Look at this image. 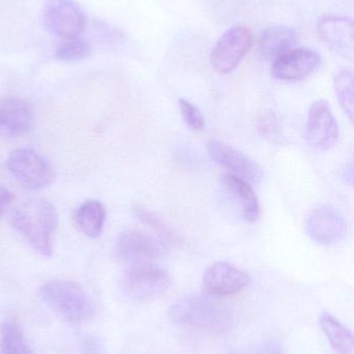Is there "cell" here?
Returning a JSON list of instances; mask_svg holds the SVG:
<instances>
[{
    "label": "cell",
    "mask_w": 354,
    "mask_h": 354,
    "mask_svg": "<svg viewBox=\"0 0 354 354\" xmlns=\"http://www.w3.org/2000/svg\"><path fill=\"white\" fill-rule=\"evenodd\" d=\"M91 53V45L87 41L77 39H67L58 46L55 51L56 59L64 62H81Z\"/></svg>",
    "instance_id": "obj_22"
},
{
    "label": "cell",
    "mask_w": 354,
    "mask_h": 354,
    "mask_svg": "<svg viewBox=\"0 0 354 354\" xmlns=\"http://www.w3.org/2000/svg\"><path fill=\"white\" fill-rule=\"evenodd\" d=\"M259 129L262 135L269 138L270 140L278 138V127L276 120L272 113L263 114L260 118Z\"/></svg>",
    "instance_id": "obj_26"
},
{
    "label": "cell",
    "mask_w": 354,
    "mask_h": 354,
    "mask_svg": "<svg viewBox=\"0 0 354 354\" xmlns=\"http://www.w3.org/2000/svg\"><path fill=\"white\" fill-rule=\"evenodd\" d=\"M317 32L320 39L336 53L347 59L354 55V26L347 17L326 15L317 21Z\"/></svg>",
    "instance_id": "obj_14"
},
{
    "label": "cell",
    "mask_w": 354,
    "mask_h": 354,
    "mask_svg": "<svg viewBox=\"0 0 354 354\" xmlns=\"http://www.w3.org/2000/svg\"><path fill=\"white\" fill-rule=\"evenodd\" d=\"M46 30L60 39H77L85 31L87 20L73 0H47L43 10Z\"/></svg>",
    "instance_id": "obj_7"
},
{
    "label": "cell",
    "mask_w": 354,
    "mask_h": 354,
    "mask_svg": "<svg viewBox=\"0 0 354 354\" xmlns=\"http://www.w3.org/2000/svg\"><path fill=\"white\" fill-rule=\"evenodd\" d=\"M172 285L170 274L152 263L130 266L120 279L123 297L133 303H149L166 295Z\"/></svg>",
    "instance_id": "obj_4"
},
{
    "label": "cell",
    "mask_w": 354,
    "mask_h": 354,
    "mask_svg": "<svg viewBox=\"0 0 354 354\" xmlns=\"http://www.w3.org/2000/svg\"><path fill=\"white\" fill-rule=\"evenodd\" d=\"M10 224L39 255L51 257L58 225L52 203L42 198L27 200L12 210Z\"/></svg>",
    "instance_id": "obj_1"
},
{
    "label": "cell",
    "mask_w": 354,
    "mask_h": 354,
    "mask_svg": "<svg viewBox=\"0 0 354 354\" xmlns=\"http://www.w3.org/2000/svg\"><path fill=\"white\" fill-rule=\"evenodd\" d=\"M73 220L82 234L89 239H96L101 235L105 224V206L98 200H87L75 210Z\"/></svg>",
    "instance_id": "obj_18"
},
{
    "label": "cell",
    "mask_w": 354,
    "mask_h": 354,
    "mask_svg": "<svg viewBox=\"0 0 354 354\" xmlns=\"http://www.w3.org/2000/svg\"><path fill=\"white\" fill-rule=\"evenodd\" d=\"M306 138L311 147L328 149L339 138V127L328 102H314L310 107L306 124Z\"/></svg>",
    "instance_id": "obj_13"
},
{
    "label": "cell",
    "mask_w": 354,
    "mask_h": 354,
    "mask_svg": "<svg viewBox=\"0 0 354 354\" xmlns=\"http://www.w3.org/2000/svg\"><path fill=\"white\" fill-rule=\"evenodd\" d=\"M135 214H136L137 218H139L145 226L149 227L154 232L157 233L158 236L161 239L160 241H161L162 243H163V241H172L176 239V236L172 234L170 228L166 226L164 223L162 222L155 214H153V212H149V210L145 209V208L136 207L135 208Z\"/></svg>",
    "instance_id": "obj_23"
},
{
    "label": "cell",
    "mask_w": 354,
    "mask_h": 354,
    "mask_svg": "<svg viewBox=\"0 0 354 354\" xmlns=\"http://www.w3.org/2000/svg\"><path fill=\"white\" fill-rule=\"evenodd\" d=\"M306 230L310 239L318 245H330L344 239L347 224L336 208L322 204L310 212Z\"/></svg>",
    "instance_id": "obj_10"
},
{
    "label": "cell",
    "mask_w": 354,
    "mask_h": 354,
    "mask_svg": "<svg viewBox=\"0 0 354 354\" xmlns=\"http://www.w3.org/2000/svg\"><path fill=\"white\" fill-rule=\"evenodd\" d=\"M39 295L54 313L70 324H81L93 315V304L78 283L69 280L49 281L41 287Z\"/></svg>",
    "instance_id": "obj_3"
},
{
    "label": "cell",
    "mask_w": 354,
    "mask_h": 354,
    "mask_svg": "<svg viewBox=\"0 0 354 354\" xmlns=\"http://www.w3.org/2000/svg\"><path fill=\"white\" fill-rule=\"evenodd\" d=\"M33 124V108L23 97L0 100V136L19 137L27 134Z\"/></svg>",
    "instance_id": "obj_15"
},
{
    "label": "cell",
    "mask_w": 354,
    "mask_h": 354,
    "mask_svg": "<svg viewBox=\"0 0 354 354\" xmlns=\"http://www.w3.org/2000/svg\"><path fill=\"white\" fill-rule=\"evenodd\" d=\"M14 198V194H12L10 189L0 185V216L3 214L6 208L12 203Z\"/></svg>",
    "instance_id": "obj_27"
},
{
    "label": "cell",
    "mask_w": 354,
    "mask_h": 354,
    "mask_svg": "<svg viewBox=\"0 0 354 354\" xmlns=\"http://www.w3.org/2000/svg\"><path fill=\"white\" fill-rule=\"evenodd\" d=\"M220 185L245 222L254 224L259 220L261 214L259 199L249 181L234 174H227L220 178Z\"/></svg>",
    "instance_id": "obj_16"
},
{
    "label": "cell",
    "mask_w": 354,
    "mask_h": 354,
    "mask_svg": "<svg viewBox=\"0 0 354 354\" xmlns=\"http://www.w3.org/2000/svg\"><path fill=\"white\" fill-rule=\"evenodd\" d=\"M0 351L2 354H33L25 340L20 326L14 322H6L0 330Z\"/></svg>",
    "instance_id": "obj_20"
},
{
    "label": "cell",
    "mask_w": 354,
    "mask_h": 354,
    "mask_svg": "<svg viewBox=\"0 0 354 354\" xmlns=\"http://www.w3.org/2000/svg\"><path fill=\"white\" fill-rule=\"evenodd\" d=\"M207 149L212 160L220 167L229 170L231 174L253 183H258L263 178V172L257 162L228 143L220 139H211Z\"/></svg>",
    "instance_id": "obj_12"
},
{
    "label": "cell",
    "mask_w": 354,
    "mask_h": 354,
    "mask_svg": "<svg viewBox=\"0 0 354 354\" xmlns=\"http://www.w3.org/2000/svg\"><path fill=\"white\" fill-rule=\"evenodd\" d=\"M163 243L139 230H126L118 236L116 253L129 266L152 263L164 254Z\"/></svg>",
    "instance_id": "obj_9"
},
{
    "label": "cell",
    "mask_w": 354,
    "mask_h": 354,
    "mask_svg": "<svg viewBox=\"0 0 354 354\" xmlns=\"http://www.w3.org/2000/svg\"><path fill=\"white\" fill-rule=\"evenodd\" d=\"M319 324L326 334L330 346L337 354H353L354 339L353 333L332 314L322 313Z\"/></svg>",
    "instance_id": "obj_19"
},
{
    "label": "cell",
    "mask_w": 354,
    "mask_h": 354,
    "mask_svg": "<svg viewBox=\"0 0 354 354\" xmlns=\"http://www.w3.org/2000/svg\"><path fill=\"white\" fill-rule=\"evenodd\" d=\"M249 277L228 262H216L207 268L202 279L204 295L214 299L233 297L249 285Z\"/></svg>",
    "instance_id": "obj_8"
},
{
    "label": "cell",
    "mask_w": 354,
    "mask_h": 354,
    "mask_svg": "<svg viewBox=\"0 0 354 354\" xmlns=\"http://www.w3.org/2000/svg\"><path fill=\"white\" fill-rule=\"evenodd\" d=\"M334 91L341 107L353 122L354 83L353 74L348 68H341L334 76Z\"/></svg>",
    "instance_id": "obj_21"
},
{
    "label": "cell",
    "mask_w": 354,
    "mask_h": 354,
    "mask_svg": "<svg viewBox=\"0 0 354 354\" xmlns=\"http://www.w3.org/2000/svg\"><path fill=\"white\" fill-rule=\"evenodd\" d=\"M254 35L245 25L231 27L216 41L210 54L212 68L227 75L232 73L251 51Z\"/></svg>",
    "instance_id": "obj_5"
},
{
    "label": "cell",
    "mask_w": 354,
    "mask_h": 354,
    "mask_svg": "<svg viewBox=\"0 0 354 354\" xmlns=\"http://www.w3.org/2000/svg\"><path fill=\"white\" fill-rule=\"evenodd\" d=\"M168 318L179 328L204 332H222L231 322L230 312L205 295L178 299L168 310Z\"/></svg>",
    "instance_id": "obj_2"
},
{
    "label": "cell",
    "mask_w": 354,
    "mask_h": 354,
    "mask_svg": "<svg viewBox=\"0 0 354 354\" xmlns=\"http://www.w3.org/2000/svg\"><path fill=\"white\" fill-rule=\"evenodd\" d=\"M321 57L317 52L308 48H297L285 52L274 60L272 72L274 78L282 81L303 80L318 71Z\"/></svg>",
    "instance_id": "obj_11"
},
{
    "label": "cell",
    "mask_w": 354,
    "mask_h": 354,
    "mask_svg": "<svg viewBox=\"0 0 354 354\" xmlns=\"http://www.w3.org/2000/svg\"><path fill=\"white\" fill-rule=\"evenodd\" d=\"M297 32L288 26H272L264 30L259 37V51L265 59L274 60L297 43Z\"/></svg>",
    "instance_id": "obj_17"
},
{
    "label": "cell",
    "mask_w": 354,
    "mask_h": 354,
    "mask_svg": "<svg viewBox=\"0 0 354 354\" xmlns=\"http://www.w3.org/2000/svg\"><path fill=\"white\" fill-rule=\"evenodd\" d=\"M179 107L185 124L193 131L203 130L205 127V120L201 110L197 106L191 104V102L184 99L179 100Z\"/></svg>",
    "instance_id": "obj_25"
},
{
    "label": "cell",
    "mask_w": 354,
    "mask_h": 354,
    "mask_svg": "<svg viewBox=\"0 0 354 354\" xmlns=\"http://www.w3.org/2000/svg\"><path fill=\"white\" fill-rule=\"evenodd\" d=\"M8 168L16 180L30 191H39L48 187L55 177L50 162L29 149L12 151L8 156Z\"/></svg>",
    "instance_id": "obj_6"
},
{
    "label": "cell",
    "mask_w": 354,
    "mask_h": 354,
    "mask_svg": "<svg viewBox=\"0 0 354 354\" xmlns=\"http://www.w3.org/2000/svg\"><path fill=\"white\" fill-rule=\"evenodd\" d=\"M232 354H284L282 343L276 339H264L239 347Z\"/></svg>",
    "instance_id": "obj_24"
}]
</instances>
